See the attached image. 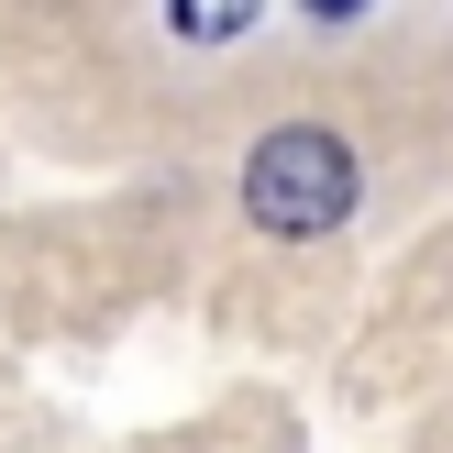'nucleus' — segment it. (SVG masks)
<instances>
[{
    "mask_svg": "<svg viewBox=\"0 0 453 453\" xmlns=\"http://www.w3.org/2000/svg\"><path fill=\"white\" fill-rule=\"evenodd\" d=\"M243 211H255V233H277V243L332 233V221L354 211V144L321 133V122H277L255 155H243Z\"/></svg>",
    "mask_w": 453,
    "mask_h": 453,
    "instance_id": "obj_1",
    "label": "nucleus"
},
{
    "mask_svg": "<svg viewBox=\"0 0 453 453\" xmlns=\"http://www.w3.org/2000/svg\"><path fill=\"white\" fill-rule=\"evenodd\" d=\"M354 12H365V0H310V22H354Z\"/></svg>",
    "mask_w": 453,
    "mask_h": 453,
    "instance_id": "obj_2",
    "label": "nucleus"
},
{
    "mask_svg": "<svg viewBox=\"0 0 453 453\" xmlns=\"http://www.w3.org/2000/svg\"><path fill=\"white\" fill-rule=\"evenodd\" d=\"M233 12H243V0H233Z\"/></svg>",
    "mask_w": 453,
    "mask_h": 453,
    "instance_id": "obj_3",
    "label": "nucleus"
}]
</instances>
